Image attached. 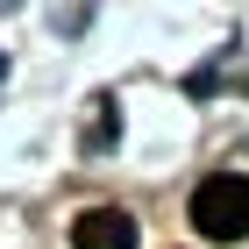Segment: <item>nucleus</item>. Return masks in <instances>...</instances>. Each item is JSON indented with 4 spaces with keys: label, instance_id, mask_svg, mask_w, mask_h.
Returning a JSON list of instances; mask_svg holds the SVG:
<instances>
[{
    "label": "nucleus",
    "instance_id": "obj_1",
    "mask_svg": "<svg viewBox=\"0 0 249 249\" xmlns=\"http://www.w3.org/2000/svg\"><path fill=\"white\" fill-rule=\"evenodd\" d=\"M192 228L207 242H249V178L242 171H213L192 192Z\"/></svg>",
    "mask_w": 249,
    "mask_h": 249
},
{
    "label": "nucleus",
    "instance_id": "obj_2",
    "mask_svg": "<svg viewBox=\"0 0 249 249\" xmlns=\"http://www.w3.org/2000/svg\"><path fill=\"white\" fill-rule=\"evenodd\" d=\"M71 249H135V213L121 207H86L71 221Z\"/></svg>",
    "mask_w": 249,
    "mask_h": 249
}]
</instances>
